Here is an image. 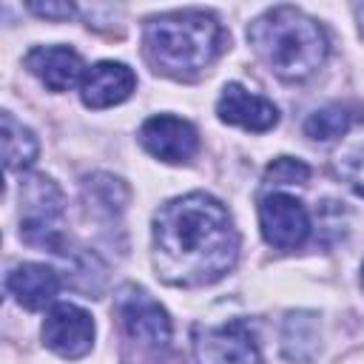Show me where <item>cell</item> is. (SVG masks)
I'll list each match as a JSON object with an SVG mask.
<instances>
[{
	"instance_id": "obj_1",
	"label": "cell",
	"mask_w": 364,
	"mask_h": 364,
	"mask_svg": "<svg viewBox=\"0 0 364 364\" xmlns=\"http://www.w3.org/2000/svg\"><path fill=\"white\" fill-rule=\"evenodd\" d=\"M151 256L156 276L171 287H205L236 267L239 233L228 208L193 191L168 199L154 213Z\"/></svg>"
},
{
	"instance_id": "obj_2",
	"label": "cell",
	"mask_w": 364,
	"mask_h": 364,
	"mask_svg": "<svg viewBox=\"0 0 364 364\" xmlns=\"http://www.w3.org/2000/svg\"><path fill=\"white\" fill-rule=\"evenodd\" d=\"M228 48L225 26L202 9L165 11L145 20L142 51L156 74L171 80H196Z\"/></svg>"
},
{
	"instance_id": "obj_3",
	"label": "cell",
	"mask_w": 364,
	"mask_h": 364,
	"mask_svg": "<svg viewBox=\"0 0 364 364\" xmlns=\"http://www.w3.org/2000/svg\"><path fill=\"white\" fill-rule=\"evenodd\" d=\"M256 57L284 82L310 80L327 60L330 43L316 17L296 6H273L247 26Z\"/></svg>"
},
{
	"instance_id": "obj_4",
	"label": "cell",
	"mask_w": 364,
	"mask_h": 364,
	"mask_svg": "<svg viewBox=\"0 0 364 364\" xmlns=\"http://www.w3.org/2000/svg\"><path fill=\"white\" fill-rule=\"evenodd\" d=\"M20 236L28 245L65 253V236H63V213H65V196L57 188L54 179L46 173H31L20 185Z\"/></svg>"
},
{
	"instance_id": "obj_5",
	"label": "cell",
	"mask_w": 364,
	"mask_h": 364,
	"mask_svg": "<svg viewBox=\"0 0 364 364\" xmlns=\"http://www.w3.org/2000/svg\"><path fill=\"white\" fill-rule=\"evenodd\" d=\"M193 353L199 364H262L256 333L247 321L230 318L193 330Z\"/></svg>"
},
{
	"instance_id": "obj_6",
	"label": "cell",
	"mask_w": 364,
	"mask_h": 364,
	"mask_svg": "<svg viewBox=\"0 0 364 364\" xmlns=\"http://www.w3.org/2000/svg\"><path fill=\"white\" fill-rule=\"evenodd\" d=\"M117 316L131 341L148 350H165L171 344V316L142 287L125 284L117 296Z\"/></svg>"
},
{
	"instance_id": "obj_7",
	"label": "cell",
	"mask_w": 364,
	"mask_h": 364,
	"mask_svg": "<svg viewBox=\"0 0 364 364\" xmlns=\"http://www.w3.org/2000/svg\"><path fill=\"white\" fill-rule=\"evenodd\" d=\"M262 239L276 250H296L310 236V213L290 193H267L259 199Z\"/></svg>"
},
{
	"instance_id": "obj_8",
	"label": "cell",
	"mask_w": 364,
	"mask_h": 364,
	"mask_svg": "<svg viewBox=\"0 0 364 364\" xmlns=\"http://www.w3.org/2000/svg\"><path fill=\"white\" fill-rule=\"evenodd\" d=\"M43 344L60 355V358H82L94 347V318L88 310L71 304V301H57L46 313L43 321Z\"/></svg>"
},
{
	"instance_id": "obj_9",
	"label": "cell",
	"mask_w": 364,
	"mask_h": 364,
	"mask_svg": "<svg viewBox=\"0 0 364 364\" xmlns=\"http://www.w3.org/2000/svg\"><path fill=\"white\" fill-rule=\"evenodd\" d=\"M139 145L151 156L176 165V162H188L199 151V131L193 128V122H188L182 117L156 114L142 122Z\"/></svg>"
},
{
	"instance_id": "obj_10",
	"label": "cell",
	"mask_w": 364,
	"mask_h": 364,
	"mask_svg": "<svg viewBox=\"0 0 364 364\" xmlns=\"http://www.w3.org/2000/svg\"><path fill=\"white\" fill-rule=\"evenodd\" d=\"M136 88V74L119 60H100L91 68H85V77L80 82V100L85 108H111L125 102Z\"/></svg>"
},
{
	"instance_id": "obj_11",
	"label": "cell",
	"mask_w": 364,
	"mask_h": 364,
	"mask_svg": "<svg viewBox=\"0 0 364 364\" xmlns=\"http://www.w3.org/2000/svg\"><path fill=\"white\" fill-rule=\"evenodd\" d=\"M216 114L222 122L239 125L253 134H264L279 125V108L267 97L253 94L239 82H228L222 88V94L216 100Z\"/></svg>"
},
{
	"instance_id": "obj_12",
	"label": "cell",
	"mask_w": 364,
	"mask_h": 364,
	"mask_svg": "<svg viewBox=\"0 0 364 364\" xmlns=\"http://www.w3.org/2000/svg\"><path fill=\"white\" fill-rule=\"evenodd\" d=\"M23 65L48 91H68L85 77V63L71 46H34L23 57Z\"/></svg>"
},
{
	"instance_id": "obj_13",
	"label": "cell",
	"mask_w": 364,
	"mask_h": 364,
	"mask_svg": "<svg viewBox=\"0 0 364 364\" xmlns=\"http://www.w3.org/2000/svg\"><path fill=\"white\" fill-rule=\"evenodd\" d=\"M60 287H63L60 273L43 262H23V264L11 267L6 276L9 296H14V301L26 310H43V307L54 304Z\"/></svg>"
},
{
	"instance_id": "obj_14",
	"label": "cell",
	"mask_w": 364,
	"mask_h": 364,
	"mask_svg": "<svg viewBox=\"0 0 364 364\" xmlns=\"http://www.w3.org/2000/svg\"><path fill=\"white\" fill-rule=\"evenodd\" d=\"M361 119H364V105H358V102H330V105L313 111L304 119V136H310L316 142H333Z\"/></svg>"
},
{
	"instance_id": "obj_15",
	"label": "cell",
	"mask_w": 364,
	"mask_h": 364,
	"mask_svg": "<svg viewBox=\"0 0 364 364\" xmlns=\"http://www.w3.org/2000/svg\"><path fill=\"white\" fill-rule=\"evenodd\" d=\"M0 122H3V159H6V171H26L28 165H34V159L40 154L34 131L26 128L23 122H17L11 111H3Z\"/></svg>"
},
{
	"instance_id": "obj_16",
	"label": "cell",
	"mask_w": 364,
	"mask_h": 364,
	"mask_svg": "<svg viewBox=\"0 0 364 364\" xmlns=\"http://www.w3.org/2000/svg\"><path fill=\"white\" fill-rule=\"evenodd\" d=\"M282 350L290 361H307L318 350V318L313 313H287L282 327Z\"/></svg>"
},
{
	"instance_id": "obj_17",
	"label": "cell",
	"mask_w": 364,
	"mask_h": 364,
	"mask_svg": "<svg viewBox=\"0 0 364 364\" xmlns=\"http://www.w3.org/2000/svg\"><path fill=\"white\" fill-rule=\"evenodd\" d=\"M85 193H88V202H91L97 210H108V213L122 210L125 202H128V191H125V185H122L119 179H114V176H102V173L85 182Z\"/></svg>"
},
{
	"instance_id": "obj_18",
	"label": "cell",
	"mask_w": 364,
	"mask_h": 364,
	"mask_svg": "<svg viewBox=\"0 0 364 364\" xmlns=\"http://www.w3.org/2000/svg\"><path fill=\"white\" fill-rule=\"evenodd\" d=\"M307 179H310V165L296 156H276L264 168L267 185H304Z\"/></svg>"
},
{
	"instance_id": "obj_19",
	"label": "cell",
	"mask_w": 364,
	"mask_h": 364,
	"mask_svg": "<svg viewBox=\"0 0 364 364\" xmlns=\"http://www.w3.org/2000/svg\"><path fill=\"white\" fill-rule=\"evenodd\" d=\"M338 173L347 179V185L364 199V148L347 154L341 162H338Z\"/></svg>"
},
{
	"instance_id": "obj_20",
	"label": "cell",
	"mask_w": 364,
	"mask_h": 364,
	"mask_svg": "<svg viewBox=\"0 0 364 364\" xmlns=\"http://www.w3.org/2000/svg\"><path fill=\"white\" fill-rule=\"evenodd\" d=\"M31 14H37V17H46V20H68V17H74L77 14V9L71 6V3H28L26 6Z\"/></svg>"
},
{
	"instance_id": "obj_21",
	"label": "cell",
	"mask_w": 364,
	"mask_h": 364,
	"mask_svg": "<svg viewBox=\"0 0 364 364\" xmlns=\"http://www.w3.org/2000/svg\"><path fill=\"white\" fill-rule=\"evenodd\" d=\"M355 17H358V28H361V37H364V6L355 9Z\"/></svg>"
},
{
	"instance_id": "obj_22",
	"label": "cell",
	"mask_w": 364,
	"mask_h": 364,
	"mask_svg": "<svg viewBox=\"0 0 364 364\" xmlns=\"http://www.w3.org/2000/svg\"><path fill=\"white\" fill-rule=\"evenodd\" d=\"M361 287H364V264H361Z\"/></svg>"
}]
</instances>
